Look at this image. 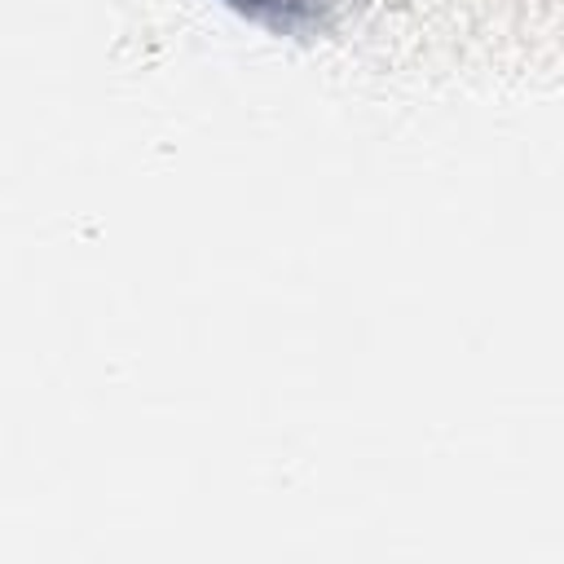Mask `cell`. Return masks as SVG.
Instances as JSON below:
<instances>
[{
	"mask_svg": "<svg viewBox=\"0 0 564 564\" xmlns=\"http://www.w3.org/2000/svg\"><path fill=\"white\" fill-rule=\"evenodd\" d=\"M225 4L269 31H300L322 13L326 0H225Z\"/></svg>",
	"mask_w": 564,
	"mask_h": 564,
	"instance_id": "6da1fadb",
	"label": "cell"
}]
</instances>
